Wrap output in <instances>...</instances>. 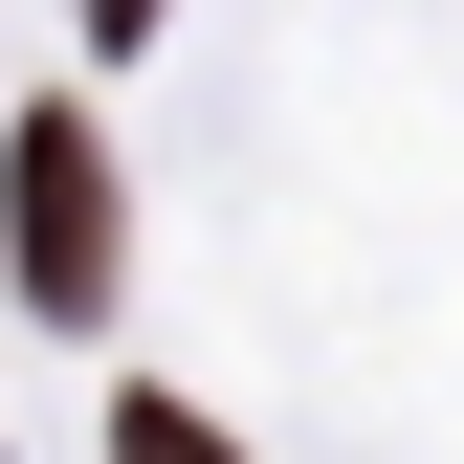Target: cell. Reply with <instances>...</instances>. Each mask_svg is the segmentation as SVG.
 Wrapping results in <instances>:
<instances>
[{"label":"cell","mask_w":464,"mask_h":464,"mask_svg":"<svg viewBox=\"0 0 464 464\" xmlns=\"http://www.w3.org/2000/svg\"><path fill=\"white\" fill-rule=\"evenodd\" d=\"M67 23H89V44H155V23H178V0H67Z\"/></svg>","instance_id":"3"},{"label":"cell","mask_w":464,"mask_h":464,"mask_svg":"<svg viewBox=\"0 0 464 464\" xmlns=\"http://www.w3.org/2000/svg\"><path fill=\"white\" fill-rule=\"evenodd\" d=\"M111 464H244V442H221L199 398H111Z\"/></svg>","instance_id":"2"},{"label":"cell","mask_w":464,"mask_h":464,"mask_svg":"<svg viewBox=\"0 0 464 464\" xmlns=\"http://www.w3.org/2000/svg\"><path fill=\"white\" fill-rule=\"evenodd\" d=\"M0 266H23V310L44 332H111V133L89 111H23V133H0Z\"/></svg>","instance_id":"1"}]
</instances>
